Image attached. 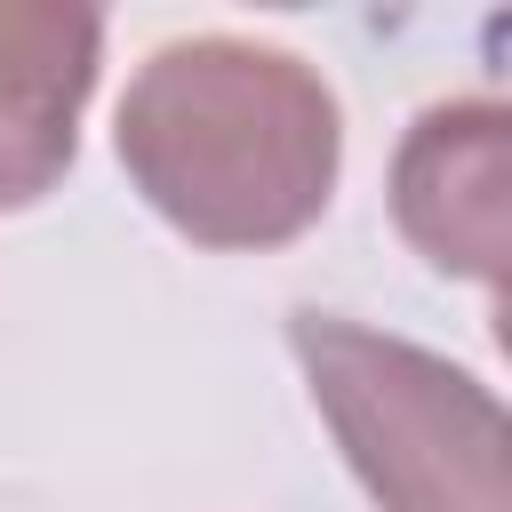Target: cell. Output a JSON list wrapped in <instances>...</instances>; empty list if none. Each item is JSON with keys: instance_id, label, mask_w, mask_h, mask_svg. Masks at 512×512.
Wrapping results in <instances>:
<instances>
[{"instance_id": "obj_1", "label": "cell", "mask_w": 512, "mask_h": 512, "mask_svg": "<svg viewBox=\"0 0 512 512\" xmlns=\"http://www.w3.org/2000/svg\"><path fill=\"white\" fill-rule=\"evenodd\" d=\"M128 184L200 248H280L320 224L344 168L328 80L264 40L192 32L136 64L112 120Z\"/></svg>"}, {"instance_id": "obj_2", "label": "cell", "mask_w": 512, "mask_h": 512, "mask_svg": "<svg viewBox=\"0 0 512 512\" xmlns=\"http://www.w3.org/2000/svg\"><path fill=\"white\" fill-rule=\"evenodd\" d=\"M288 352L384 512H512V424L472 368L344 312H288Z\"/></svg>"}, {"instance_id": "obj_3", "label": "cell", "mask_w": 512, "mask_h": 512, "mask_svg": "<svg viewBox=\"0 0 512 512\" xmlns=\"http://www.w3.org/2000/svg\"><path fill=\"white\" fill-rule=\"evenodd\" d=\"M392 216L432 272L504 288L512 240V112L496 96H456L416 112L392 152Z\"/></svg>"}, {"instance_id": "obj_4", "label": "cell", "mask_w": 512, "mask_h": 512, "mask_svg": "<svg viewBox=\"0 0 512 512\" xmlns=\"http://www.w3.org/2000/svg\"><path fill=\"white\" fill-rule=\"evenodd\" d=\"M104 16L80 0H0V208H32L80 152Z\"/></svg>"}]
</instances>
